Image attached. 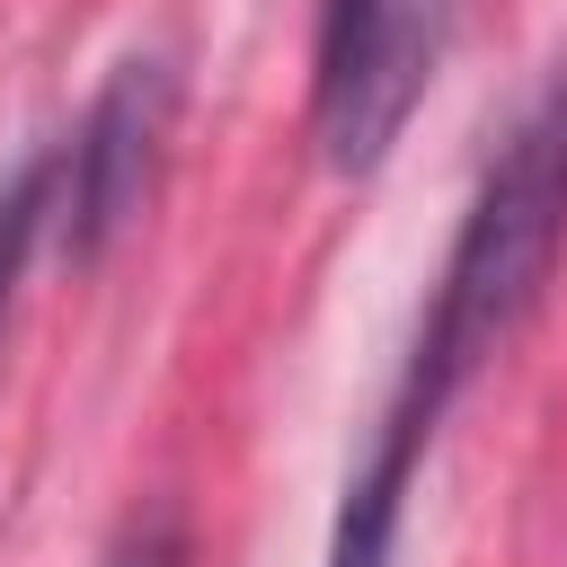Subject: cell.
Returning a JSON list of instances; mask_svg holds the SVG:
<instances>
[{"label":"cell","instance_id":"6da1fadb","mask_svg":"<svg viewBox=\"0 0 567 567\" xmlns=\"http://www.w3.org/2000/svg\"><path fill=\"white\" fill-rule=\"evenodd\" d=\"M558 248H567V62L496 133V151H487V168L470 186V213H461V230L443 248L434 301L416 319L399 399L443 416L478 381V363L532 319Z\"/></svg>","mask_w":567,"mask_h":567},{"label":"cell","instance_id":"7a4b0ae2","mask_svg":"<svg viewBox=\"0 0 567 567\" xmlns=\"http://www.w3.org/2000/svg\"><path fill=\"white\" fill-rule=\"evenodd\" d=\"M452 44V0H346L319 9V80H310V133L337 177H372L408 115L434 89V62Z\"/></svg>","mask_w":567,"mask_h":567},{"label":"cell","instance_id":"3957f363","mask_svg":"<svg viewBox=\"0 0 567 567\" xmlns=\"http://www.w3.org/2000/svg\"><path fill=\"white\" fill-rule=\"evenodd\" d=\"M168 124H177V62L168 53H124L97 97L80 106V124L62 133V257L97 266L151 204V177L168 159Z\"/></svg>","mask_w":567,"mask_h":567},{"label":"cell","instance_id":"277c9868","mask_svg":"<svg viewBox=\"0 0 567 567\" xmlns=\"http://www.w3.org/2000/svg\"><path fill=\"white\" fill-rule=\"evenodd\" d=\"M434 425L416 399L390 390L363 461L346 470V496H337V523H328V567H399V523H408V487L434 452Z\"/></svg>","mask_w":567,"mask_h":567},{"label":"cell","instance_id":"5b68a950","mask_svg":"<svg viewBox=\"0 0 567 567\" xmlns=\"http://www.w3.org/2000/svg\"><path fill=\"white\" fill-rule=\"evenodd\" d=\"M53 221H62V133L35 142V151L9 168V186H0V346H9L27 266H35V248L53 239Z\"/></svg>","mask_w":567,"mask_h":567},{"label":"cell","instance_id":"8992f818","mask_svg":"<svg viewBox=\"0 0 567 567\" xmlns=\"http://www.w3.org/2000/svg\"><path fill=\"white\" fill-rule=\"evenodd\" d=\"M106 567H195V549H186V523H177L168 505H159V514H133V523L115 532Z\"/></svg>","mask_w":567,"mask_h":567}]
</instances>
